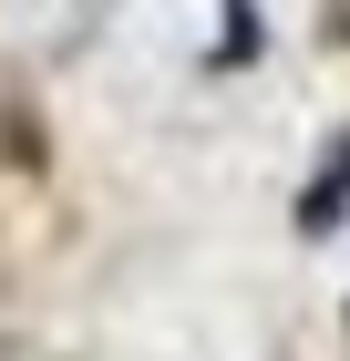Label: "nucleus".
Masks as SVG:
<instances>
[{
  "label": "nucleus",
  "mask_w": 350,
  "mask_h": 361,
  "mask_svg": "<svg viewBox=\"0 0 350 361\" xmlns=\"http://www.w3.org/2000/svg\"><path fill=\"white\" fill-rule=\"evenodd\" d=\"M340 207H350V145H340V166H330L320 186H309V227H330Z\"/></svg>",
  "instance_id": "1"
}]
</instances>
